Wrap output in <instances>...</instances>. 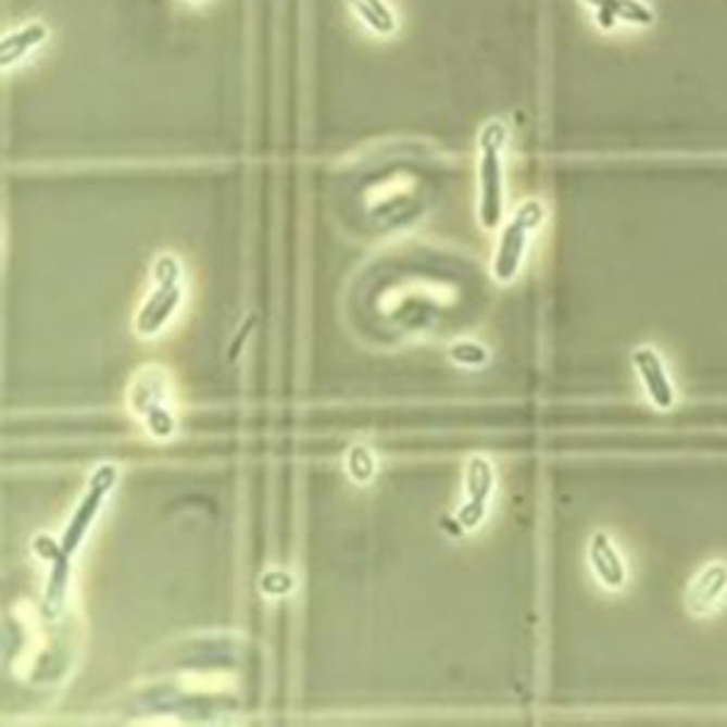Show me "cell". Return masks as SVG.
<instances>
[{
  "instance_id": "obj_1",
  "label": "cell",
  "mask_w": 727,
  "mask_h": 727,
  "mask_svg": "<svg viewBox=\"0 0 727 727\" xmlns=\"http://www.w3.org/2000/svg\"><path fill=\"white\" fill-rule=\"evenodd\" d=\"M117 468L104 463L98 471L92 473L88 492L83 494L78 510L73 512L71 522L63 531L61 541H51L47 536H37L35 551L49 561V585L45 592V614L49 618H57L63 606H66L68 597V582H71V557L78 551L83 539H86L95 516L102 510V502L108 500L114 485H117Z\"/></svg>"
},
{
  "instance_id": "obj_2",
  "label": "cell",
  "mask_w": 727,
  "mask_h": 727,
  "mask_svg": "<svg viewBox=\"0 0 727 727\" xmlns=\"http://www.w3.org/2000/svg\"><path fill=\"white\" fill-rule=\"evenodd\" d=\"M510 129L502 120H490L480 129L478 149V183H480V202L478 214L482 228L494 230L500 226L504 214V163L502 153L507 146Z\"/></svg>"
},
{
  "instance_id": "obj_3",
  "label": "cell",
  "mask_w": 727,
  "mask_h": 727,
  "mask_svg": "<svg viewBox=\"0 0 727 727\" xmlns=\"http://www.w3.org/2000/svg\"><path fill=\"white\" fill-rule=\"evenodd\" d=\"M155 289L143 301L139 315H136V333L141 337H151L165 328V323L173 318L177 305L183 303V265L171 252H165L155 260Z\"/></svg>"
},
{
  "instance_id": "obj_4",
  "label": "cell",
  "mask_w": 727,
  "mask_h": 727,
  "mask_svg": "<svg viewBox=\"0 0 727 727\" xmlns=\"http://www.w3.org/2000/svg\"><path fill=\"white\" fill-rule=\"evenodd\" d=\"M543 216H546L543 202L536 197L524 199V202L514 209L507 226L502 228L498 252H494L492 260V274L500 281H512L516 277L526 252V242H529V236L534 230L543 224Z\"/></svg>"
},
{
  "instance_id": "obj_5",
  "label": "cell",
  "mask_w": 727,
  "mask_h": 727,
  "mask_svg": "<svg viewBox=\"0 0 727 727\" xmlns=\"http://www.w3.org/2000/svg\"><path fill=\"white\" fill-rule=\"evenodd\" d=\"M131 410L139 415L153 437L165 439L175 431L173 410L167 405V384L158 366L146 368L131 388Z\"/></svg>"
},
{
  "instance_id": "obj_6",
  "label": "cell",
  "mask_w": 727,
  "mask_h": 727,
  "mask_svg": "<svg viewBox=\"0 0 727 727\" xmlns=\"http://www.w3.org/2000/svg\"><path fill=\"white\" fill-rule=\"evenodd\" d=\"M492 485H494V471H492L490 459L473 456L466 468L468 502L459 510L461 529H476V526L485 519V512H488V500L492 494Z\"/></svg>"
},
{
  "instance_id": "obj_7",
  "label": "cell",
  "mask_w": 727,
  "mask_h": 727,
  "mask_svg": "<svg viewBox=\"0 0 727 727\" xmlns=\"http://www.w3.org/2000/svg\"><path fill=\"white\" fill-rule=\"evenodd\" d=\"M634 362L638 374L642 378V384H645V391L650 396L652 403L657 408L667 410L674 405V388L672 381L667 376V368L665 362H662V356L657 354V350H652V347H638L636 354H634Z\"/></svg>"
},
{
  "instance_id": "obj_8",
  "label": "cell",
  "mask_w": 727,
  "mask_h": 727,
  "mask_svg": "<svg viewBox=\"0 0 727 727\" xmlns=\"http://www.w3.org/2000/svg\"><path fill=\"white\" fill-rule=\"evenodd\" d=\"M594 10L597 25L602 29H614L618 23L636 27H650L655 23V13L642 0H582Z\"/></svg>"
},
{
  "instance_id": "obj_9",
  "label": "cell",
  "mask_w": 727,
  "mask_h": 727,
  "mask_svg": "<svg viewBox=\"0 0 727 727\" xmlns=\"http://www.w3.org/2000/svg\"><path fill=\"white\" fill-rule=\"evenodd\" d=\"M47 39H49V27L45 23H39V20L20 25L17 29L8 32V35L0 39V63H3V68L17 66V63H23L25 59L35 54Z\"/></svg>"
},
{
  "instance_id": "obj_10",
  "label": "cell",
  "mask_w": 727,
  "mask_h": 727,
  "mask_svg": "<svg viewBox=\"0 0 727 727\" xmlns=\"http://www.w3.org/2000/svg\"><path fill=\"white\" fill-rule=\"evenodd\" d=\"M727 589V565L713 563L701 571V575L693 579L687 594V606L691 614L703 616L715 609Z\"/></svg>"
},
{
  "instance_id": "obj_11",
  "label": "cell",
  "mask_w": 727,
  "mask_h": 727,
  "mask_svg": "<svg viewBox=\"0 0 727 727\" xmlns=\"http://www.w3.org/2000/svg\"><path fill=\"white\" fill-rule=\"evenodd\" d=\"M589 561H592L594 573L602 579L604 587L609 589L624 587L626 565L621 561L614 541H611L604 531H597L592 539H589Z\"/></svg>"
},
{
  "instance_id": "obj_12",
  "label": "cell",
  "mask_w": 727,
  "mask_h": 727,
  "mask_svg": "<svg viewBox=\"0 0 727 727\" xmlns=\"http://www.w3.org/2000/svg\"><path fill=\"white\" fill-rule=\"evenodd\" d=\"M354 17L376 37H391L398 32V15L388 0H347Z\"/></svg>"
},
{
  "instance_id": "obj_13",
  "label": "cell",
  "mask_w": 727,
  "mask_h": 727,
  "mask_svg": "<svg viewBox=\"0 0 727 727\" xmlns=\"http://www.w3.org/2000/svg\"><path fill=\"white\" fill-rule=\"evenodd\" d=\"M347 463H350V473L354 480H368L374 476V459L366 447H354Z\"/></svg>"
},
{
  "instance_id": "obj_14",
  "label": "cell",
  "mask_w": 727,
  "mask_h": 727,
  "mask_svg": "<svg viewBox=\"0 0 727 727\" xmlns=\"http://www.w3.org/2000/svg\"><path fill=\"white\" fill-rule=\"evenodd\" d=\"M451 356H454L456 362L461 364H468V366H476V364H482L485 362V350L480 344L476 342H459L451 347Z\"/></svg>"
},
{
  "instance_id": "obj_15",
  "label": "cell",
  "mask_w": 727,
  "mask_h": 727,
  "mask_svg": "<svg viewBox=\"0 0 727 727\" xmlns=\"http://www.w3.org/2000/svg\"><path fill=\"white\" fill-rule=\"evenodd\" d=\"M189 3H204V0H189Z\"/></svg>"
}]
</instances>
